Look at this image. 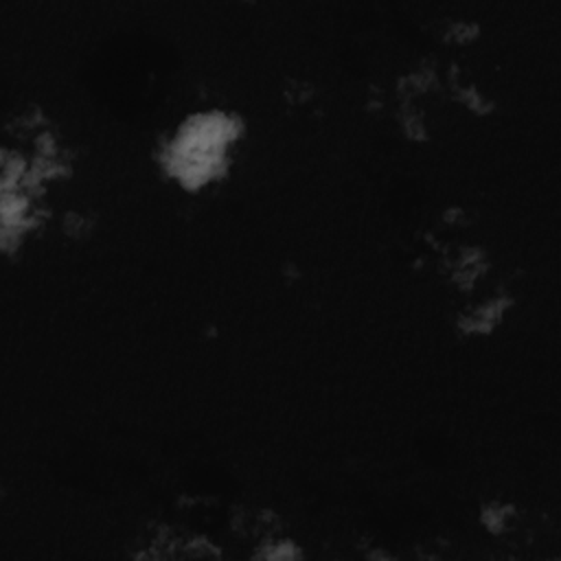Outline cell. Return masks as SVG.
<instances>
[{"label": "cell", "instance_id": "6da1fadb", "mask_svg": "<svg viewBox=\"0 0 561 561\" xmlns=\"http://www.w3.org/2000/svg\"><path fill=\"white\" fill-rule=\"evenodd\" d=\"M239 134V123L226 112H197L186 118L164 147L167 171L186 188H199L221 175L228 147Z\"/></svg>", "mask_w": 561, "mask_h": 561}]
</instances>
